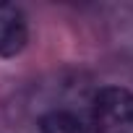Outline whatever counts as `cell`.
Returning a JSON list of instances; mask_svg holds the SVG:
<instances>
[{
	"label": "cell",
	"mask_w": 133,
	"mask_h": 133,
	"mask_svg": "<svg viewBox=\"0 0 133 133\" xmlns=\"http://www.w3.org/2000/svg\"><path fill=\"white\" fill-rule=\"evenodd\" d=\"M29 42L26 13L13 3H0V57H16Z\"/></svg>",
	"instance_id": "obj_2"
},
{
	"label": "cell",
	"mask_w": 133,
	"mask_h": 133,
	"mask_svg": "<svg viewBox=\"0 0 133 133\" xmlns=\"http://www.w3.org/2000/svg\"><path fill=\"white\" fill-rule=\"evenodd\" d=\"M39 128L42 133H86L81 120L65 110H52L47 112L42 120H39Z\"/></svg>",
	"instance_id": "obj_3"
},
{
	"label": "cell",
	"mask_w": 133,
	"mask_h": 133,
	"mask_svg": "<svg viewBox=\"0 0 133 133\" xmlns=\"http://www.w3.org/2000/svg\"><path fill=\"white\" fill-rule=\"evenodd\" d=\"M97 133H133V94L123 86H104L94 97Z\"/></svg>",
	"instance_id": "obj_1"
}]
</instances>
